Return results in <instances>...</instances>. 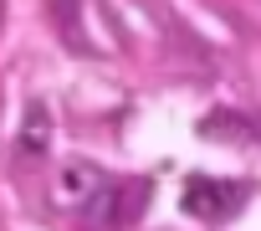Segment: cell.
Wrapping results in <instances>:
<instances>
[{"mask_svg":"<svg viewBox=\"0 0 261 231\" xmlns=\"http://www.w3.org/2000/svg\"><path fill=\"white\" fill-rule=\"evenodd\" d=\"M139 195H144V185H102L92 200H87V226H97V231H113V226H128L134 221V205H139Z\"/></svg>","mask_w":261,"mask_h":231,"instance_id":"2","label":"cell"},{"mask_svg":"<svg viewBox=\"0 0 261 231\" xmlns=\"http://www.w3.org/2000/svg\"><path fill=\"white\" fill-rule=\"evenodd\" d=\"M51 149V108L46 103H31L26 108V124H21V154L26 159H41Z\"/></svg>","mask_w":261,"mask_h":231,"instance_id":"4","label":"cell"},{"mask_svg":"<svg viewBox=\"0 0 261 231\" xmlns=\"http://www.w3.org/2000/svg\"><path fill=\"white\" fill-rule=\"evenodd\" d=\"M236 200H241V190H225V185H220V180H210V175H195V180H190V190H185V211H190V216H200V221H220Z\"/></svg>","mask_w":261,"mask_h":231,"instance_id":"3","label":"cell"},{"mask_svg":"<svg viewBox=\"0 0 261 231\" xmlns=\"http://www.w3.org/2000/svg\"><path fill=\"white\" fill-rule=\"evenodd\" d=\"M108 185V175L92 165V159H67L57 170V185H51V200L67 205V211H87V200Z\"/></svg>","mask_w":261,"mask_h":231,"instance_id":"1","label":"cell"}]
</instances>
